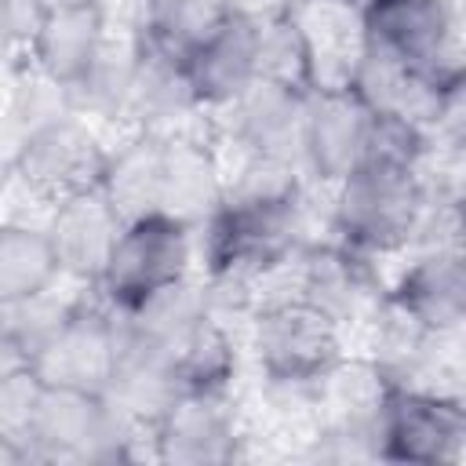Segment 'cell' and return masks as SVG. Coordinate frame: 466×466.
<instances>
[{
    "label": "cell",
    "instance_id": "6da1fadb",
    "mask_svg": "<svg viewBox=\"0 0 466 466\" xmlns=\"http://www.w3.org/2000/svg\"><path fill=\"white\" fill-rule=\"evenodd\" d=\"M331 189L335 240L371 258L408 248L426 229L433 204V186L426 182L422 167L390 160H364Z\"/></svg>",
    "mask_w": 466,
    "mask_h": 466
},
{
    "label": "cell",
    "instance_id": "7a4b0ae2",
    "mask_svg": "<svg viewBox=\"0 0 466 466\" xmlns=\"http://www.w3.org/2000/svg\"><path fill=\"white\" fill-rule=\"evenodd\" d=\"M193 237V226L167 211H146L127 218L95 280L102 302L113 313H131L149 295L186 280L197 248Z\"/></svg>",
    "mask_w": 466,
    "mask_h": 466
},
{
    "label": "cell",
    "instance_id": "3957f363",
    "mask_svg": "<svg viewBox=\"0 0 466 466\" xmlns=\"http://www.w3.org/2000/svg\"><path fill=\"white\" fill-rule=\"evenodd\" d=\"M138 433L127 430L102 393L44 386L36 382L22 441L29 459H66V462H113L131 455V441Z\"/></svg>",
    "mask_w": 466,
    "mask_h": 466
},
{
    "label": "cell",
    "instance_id": "277c9868",
    "mask_svg": "<svg viewBox=\"0 0 466 466\" xmlns=\"http://www.w3.org/2000/svg\"><path fill=\"white\" fill-rule=\"evenodd\" d=\"M255 357L277 393L317 400L324 375L339 360V328L295 295L273 299L255 317Z\"/></svg>",
    "mask_w": 466,
    "mask_h": 466
},
{
    "label": "cell",
    "instance_id": "5b68a950",
    "mask_svg": "<svg viewBox=\"0 0 466 466\" xmlns=\"http://www.w3.org/2000/svg\"><path fill=\"white\" fill-rule=\"evenodd\" d=\"M357 40L430 84L462 76L448 0H357Z\"/></svg>",
    "mask_w": 466,
    "mask_h": 466
},
{
    "label": "cell",
    "instance_id": "8992f818",
    "mask_svg": "<svg viewBox=\"0 0 466 466\" xmlns=\"http://www.w3.org/2000/svg\"><path fill=\"white\" fill-rule=\"evenodd\" d=\"M462 444H466V411L459 397L419 390L393 379L375 426V459L437 466V462H459Z\"/></svg>",
    "mask_w": 466,
    "mask_h": 466
},
{
    "label": "cell",
    "instance_id": "52a82bcc",
    "mask_svg": "<svg viewBox=\"0 0 466 466\" xmlns=\"http://www.w3.org/2000/svg\"><path fill=\"white\" fill-rule=\"evenodd\" d=\"M120 353V317L98 302H73L66 320L29 357V371L44 386L102 393Z\"/></svg>",
    "mask_w": 466,
    "mask_h": 466
},
{
    "label": "cell",
    "instance_id": "ba28073f",
    "mask_svg": "<svg viewBox=\"0 0 466 466\" xmlns=\"http://www.w3.org/2000/svg\"><path fill=\"white\" fill-rule=\"evenodd\" d=\"M375 113L346 87H313L299 124V167L320 186L342 182L368 157Z\"/></svg>",
    "mask_w": 466,
    "mask_h": 466
},
{
    "label": "cell",
    "instance_id": "9c48e42d",
    "mask_svg": "<svg viewBox=\"0 0 466 466\" xmlns=\"http://www.w3.org/2000/svg\"><path fill=\"white\" fill-rule=\"evenodd\" d=\"M295 299L313 306L335 328L346 320H364L382 309V284L375 277V258L346 248L342 240L313 244L295 251Z\"/></svg>",
    "mask_w": 466,
    "mask_h": 466
},
{
    "label": "cell",
    "instance_id": "30bf717a",
    "mask_svg": "<svg viewBox=\"0 0 466 466\" xmlns=\"http://www.w3.org/2000/svg\"><path fill=\"white\" fill-rule=\"evenodd\" d=\"M102 160H106V149L95 142L80 113H69L44 127L25 131L15 149L18 178L51 200L98 186Z\"/></svg>",
    "mask_w": 466,
    "mask_h": 466
},
{
    "label": "cell",
    "instance_id": "8fae6325",
    "mask_svg": "<svg viewBox=\"0 0 466 466\" xmlns=\"http://www.w3.org/2000/svg\"><path fill=\"white\" fill-rule=\"evenodd\" d=\"M400 320L426 335H448L466 313V269L455 244H426L382 299Z\"/></svg>",
    "mask_w": 466,
    "mask_h": 466
},
{
    "label": "cell",
    "instance_id": "7c38bea8",
    "mask_svg": "<svg viewBox=\"0 0 466 466\" xmlns=\"http://www.w3.org/2000/svg\"><path fill=\"white\" fill-rule=\"evenodd\" d=\"M164 462H229L237 455V419L226 390H178L149 430Z\"/></svg>",
    "mask_w": 466,
    "mask_h": 466
},
{
    "label": "cell",
    "instance_id": "4fadbf2b",
    "mask_svg": "<svg viewBox=\"0 0 466 466\" xmlns=\"http://www.w3.org/2000/svg\"><path fill=\"white\" fill-rule=\"evenodd\" d=\"M200 109H222L258 76V15L233 4L229 15L182 55Z\"/></svg>",
    "mask_w": 466,
    "mask_h": 466
},
{
    "label": "cell",
    "instance_id": "5bb4252c",
    "mask_svg": "<svg viewBox=\"0 0 466 466\" xmlns=\"http://www.w3.org/2000/svg\"><path fill=\"white\" fill-rule=\"evenodd\" d=\"M309 91H295L273 80H251L233 102H226L222 131L240 157H284L299 164V124Z\"/></svg>",
    "mask_w": 466,
    "mask_h": 466
},
{
    "label": "cell",
    "instance_id": "9a60e30c",
    "mask_svg": "<svg viewBox=\"0 0 466 466\" xmlns=\"http://www.w3.org/2000/svg\"><path fill=\"white\" fill-rule=\"evenodd\" d=\"M106 4L102 0H47V11L29 40L33 66L69 91L91 69L106 47Z\"/></svg>",
    "mask_w": 466,
    "mask_h": 466
},
{
    "label": "cell",
    "instance_id": "2e32d148",
    "mask_svg": "<svg viewBox=\"0 0 466 466\" xmlns=\"http://www.w3.org/2000/svg\"><path fill=\"white\" fill-rule=\"evenodd\" d=\"M120 226H124V218L116 215V208L102 197L98 186H91V189H80V193L55 200L51 222L44 229L51 237L58 269L66 277L95 284L113 244H116Z\"/></svg>",
    "mask_w": 466,
    "mask_h": 466
},
{
    "label": "cell",
    "instance_id": "e0dca14e",
    "mask_svg": "<svg viewBox=\"0 0 466 466\" xmlns=\"http://www.w3.org/2000/svg\"><path fill=\"white\" fill-rule=\"evenodd\" d=\"M226 175L215 153L186 135H167L164 142V182H160V211L200 226L222 200Z\"/></svg>",
    "mask_w": 466,
    "mask_h": 466
},
{
    "label": "cell",
    "instance_id": "ac0fdd59",
    "mask_svg": "<svg viewBox=\"0 0 466 466\" xmlns=\"http://www.w3.org/2000/svg\"><path fill=\"white\" fill-rule=\"evenodd\" d=\"M164 142L167 131H138L120 149L106 153L98 171L102 197L127 222L146 211H160V182H164Z\"/></svg>",
    "mask_w": 466,
    "mask_h": 466
},
{
    "label": "cell",
    "instance_id": "d6986e66",
    "mask_svg": "<svg viewBox=\"0 0 466 466\" xmlns=\"http://www.w3.org/2000/svg\"><path fill=\"white\" fill-rule=\"evenodd\" d=\"M58 277L62 269L44 226L0 222V306L40 295Z\"/></svg>",
    "mask_w": 466,
    "mask_h": 466
},
{
    "label": "cell",
    "instance_id": "ffe728a7",
    "mask_svg": "<svg viewBox=\"0 0 466 466\" xmlns=\"http://www.w3.org/2000/svg\"><path fill=\"white\" fill-rule=\"evenodd\" d=\"M295 91H313V47L295 7L258 18V76Z\"/></svg>",
    "mask_w": 466,
    "mask_h": 466
},
{
    "label": "cell",
    "instance_id": "44dd1931",
    "mask_svg": "<svg viewBox=\"0 0 466 466\" xmlns=\"http://www.w3.org/2000/svg\"><path fill=\"white\" fill-rule=\"evenodd\" d=\"M233 4L237 0H142L138 36L164 51L186 55L229 15Z\"/></svg>",
    "mask_w": 466,
    "mask_h": 466
},
{
    "label": "cell",
    "instance_id": "7402d4cb",
    "mask_svg": "<svg viewBox=\"0 0 466 466\" xmlns=\"http://www.w3.org/2000/svg\"><path fill=\"white\" fill-rule=\"evenodd\" d=\"M237 368L233 339L218 317L204 320L197 335L175 353V375L182 390H229Z\"/></svg>",
    "mask_w": 466,
    "mask_h": 466
},
{
    "label": "cell",
    "instance_id": "603a6c76",
    "mask_svg": "<svg viewBox=\"0 0 466 466\" xmlns=\"http://www.w3.org/2000/svg\"><path fill=\"white\" fill-rule=\"evenodd\" d=\"M69 113H76V106H73V91H69L66 84L51 80L47 73H40L36 66L15 80L11 120L22 127V135L33 131V127L51 124V120H58V116H69Z\"/></svg>",
    "mask_w": 466,
    "mask_h": 466
},
{
    "label": "cell",
    "instance_id": "cb8c5ba5",
    "mask_svg": "<svg viewBox=\"0 0 466 466\" xmlns=\"http://www.w3.org/2000/svg\"><path fill=\"white\" fill-rule=\"evenodd\" d=\"M44 11H47V0H0V29H4V36L15 47L18 44L29 47Z\"/></svg>",
    "mask_w": 466,
    "mask_h": 466
},
{
    "label": "cell",
    "instance_id": "d4e9b609",
    "mask_svg": "<svg viewBox=\"0 0 466 466\" xmlns=\"http://www.w3.org/2000/svg\"><path fill=\"white\" fill-rule=\"evenodd\" d=\"M22 371H29V353H25L22 342L11 335V328L0 320V382H4V379H15V375H22Z\"/></svg>",
    "mask_w": 466,
    "mask_h": 466
},
{
    "label": "cell",
    "instance_id": "484cf974",
    "mask_svg": "<svg viewBox=\"0 0 466 466\" xmlns=\"http://www.w3.org/2000/svg\"><path fill=\"white\" fill-rule=\"evenodd\" d=\"M29 459V448L18 433H0V466L7 462H25Z\"/></svg>",
    "mask_w": 466,
    "mask_h": 466
},
{
    "label": "cell",
    "instance_id": "4316f807",
    "mask_svg": "<svg viewBox=\"0 0 466 466\" xmlns=\"http://www.w3.org/2000/svg\"><path fill=\"white\" fill-rule=\"evenodd\" d=\"M11 47H15V44H11V40L4 36V29H0V55H4V51H11Z\"/></svg>",
    "mask_w": 466,
    "mask_h": 466
},
{
    "label": "cell",
    "instance_id": "83f0119b",
    "mask_svg": "<svg viewBox=\"0 0 466 466\" xmlns=\"http://www.w3.org/2000/svg\"><path fill=\"white\" fill-rule=\"evenodd\" d=\"M0 222H4V218H0Z\"/></svg>",
    "mask_w": 466,
    "mask_h": 466
}]
</instances>
